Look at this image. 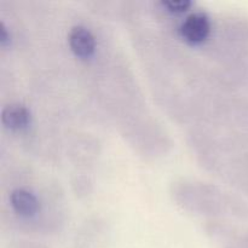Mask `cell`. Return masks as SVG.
<instances>
[{"mask_svg":"<svg viewBox=\"0 0 248 248\" xmlns=\"http://www.w3.org/2000/svg\"><path fill=\"white\" fill-rule=\"evenodd\" d=\"M181 36L191 45L202 44L210 36L211 22L203 12H194L189 15L179 27Z\"/></svg>","mask_w":248,"mask_h":248,"instance_id":"6da1fadb","label":"cell"},{"mask_svg":"<svg viewBox=\"0 0 248 248\" xmlns=\"http://www.w3.org/2000/svg\"><path fill=\"white\" fill-rule=\"evenodd\" d=\"M68 41L73 53L82 60L92 57L96 51V39L93 34L82 26H75L70 29Z\"/></svg>","mask_w":248,"mask_h":248,"instance_id":"7a4b0ae2","label":"cell"},{"mask_svg":"<svg viewBox=\"0 0 248 248\" xmlns=\"http://www.w3.org/2000/svg\"><path fill=\"white\" fill-rule=\"evenodd\" d=\"M10 203L17 215L22 217H33L40 210V202L31 191L27 189H15L10 194Z\"/></svg>","mask_w":248,"mask_h":248,"instance_id":"3957f363","label":"cell"},{"mask_svg":"<svg viewBox=\"0 0 248 248\" xmlns=\"http://www.w3.org/2000/svg\"><path fill=\"white\" fill-rule=\"evenodd\" d=\"M1 121L5 127L10 128V130H24L31 125V114L29 109L23 104L12 103L2 109Z\"/></svg>","mask_w":248,"mask_h":248,"instance_id":"277c9868","label":"cell"},{"mask_svg":"<svg viewBox=\"0 0 248 248\" xmlns=\"http://www.w3.org/2000/svg\"><path fill=\"white\" fill-rule=\"evenodd\" d=\"M161 5L169 12L182 14V12H186V10L190 9L193 2L189 1V0H165V1H161Z\"/></svg>","mask_w":248,"mask_h":248,"instance_id":"5b68a950","label":"cell"},{"mask_svg":"<svg viewBox=\"0 0 248 248\" xmlns=\"http://www.w3.org/2000/svg\"><path fill=\"white\" fill-rule=\"evenodd\" d=\"M10 43H11V34L7 31V27L5 26L4 22H1L0 23V45L5 47Z\"/></svg>","mask_w":248,"mask_h":248,"instance_id":"8992f818","label":"cell"}]
</instances>
